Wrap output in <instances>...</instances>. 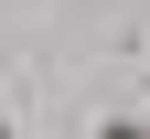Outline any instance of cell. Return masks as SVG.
Returning a JSON list of instances; mask_svg holds the SVG:
<instances>
[{
	"label": "cell",
	"mask_w": 150,
	"mask_h": 139,
	"mask_svg": "<svg viewBox=\"0 0 150 139\" xmlns=\"http://www.w3.org/2000/svg\"><path fill=\"white\" fill-rule=\"evenodd\" d=\"M97 139H150V118H97Z\"/></svg>",
	"instance_id": "6da1fadb"
},
{
	"label": "cell",
	"mask_w": 150,
	"mask_h": 139,
	"mask_svg": "<svg viewBox=\"0 0 150 139\" xmlns=\"http://www.w3.org/2000/svg\"><path fill=\"white\" fill-rule=\"evenodd\" d=\"M0 139H11V118H0Z\"/></svg>",
	"instance_id": "7a4b0ae2"
}]
</instances>
